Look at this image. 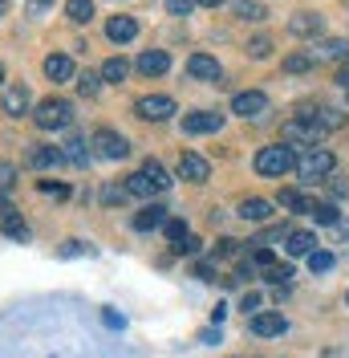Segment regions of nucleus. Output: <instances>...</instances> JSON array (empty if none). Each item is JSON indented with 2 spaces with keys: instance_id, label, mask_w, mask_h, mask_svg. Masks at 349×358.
Masks as SVG:
<instances>
[{
  "instance_id": "obj_24",
  "label": "nucleus",
  "mask_w": 349,
  "mask_h": 358,
  "mask_svg": "<svg viewBox=\"0 0 349 358\" xmlns=\"http://www.w3.org/2000/svg\"><path fill=\"white\" fill-rule=\"evenodd\" d=\"M142 176L154 183V192H167V187H171V176H167V167H163L158 159H147V163H142Z\"/></svg>"
},
{
  "instance_id": "obj_17",
  "label": "nucleus",
  "mask_w": 349,
  "mask_h": 358,
  "mask_svg": "<svg viewBox=\"0 0 349 358\" xmlns=\"http://www.w3.org/2000/svg\"><path fill=\"white\" fill-rule=\"evenodd\" d=\"M41 69H45L49 82H73V78H77V69H73V62H69L66 53H49Z\"/></svg>"
},
{
  "instance_id": "obj_46",
  "label": "nucleus",
  "mask_w": 349,
  "mask_h": 358,
  "mask_svg": "<svg viewBox=\"0 0 349 358\" xmlns=\"http://www.w3.org/2000/svg\"><path fill=\"white\" fill-rule=\"evenodd\" d=\"M174 252H187V257H195V252H199V236H187L183 245H174Z\"/></svg>"
},
{
  "instance_id": "obj_26",
  "label": "nucleus",
  "mask_w": 349,
  "mask_h": 358,
  "mask_svg": "<svg viewBox=\"0 0 349 358\" xmlns=\"http://www.w3.org/2000/svg\"><path fill=\"white\" fill-rule=\"evenodd\" d=\"M321 57H329V62H349V41L346 37H329L321 45Z\"/></svg>"
},
{
  "instance_id": "obj_1",
  "label": "nucleus",
  "mask_w": 349,
  "mask_h": 358,
  "mask_svg": "<svg viewBox=\"0 0 349 358\" xmlns=\"http://www.w3.org/2000/svg\"><path fill=\"white\" fill-rule=\"evenodd\" d=\"M252 167H256V176H264V179H281V176H288V171L297 167V151H292L288 143L260 147L256 159H252Z\"/></svg>"
},
{
  "instance_id": "obj_15",
  "label": "nucleus",
  "mask_w": 349,
  "mask_h": 358,
  "mask_svg": "<svg viewBox=\"0 0 349 358\" xmlns=\"http://www.w3.org/2000/svg\"><path fill=\"white\" fill-rule=\"evenodd\" d=\"M321 29H325V21H321L317 13H292V21H288V33H292V37H301V41L321 37Z\"/></svg>"
},
{
  "instance_id": "obj_41",
  "label": "nucleus",
  "mask_w": 349,
  "mask_h": 358,
  "mask_svg": "<svg viewBox=\"0 0 349 358\" xmlns=\"http://www.w3.org/2000/svg\"><path fill=\"white\" fill-rule=\"evenodd\" d=\"M191 8H195V0H167V13L171 17H187Z\"/></svg>"
},
{
  "instance_id": "obj_3",
  "label": "nucleus",
  "mask_w": 349,
  "mask_h": 358,
  "mask_svg": "<svg viewBox=\"0 0 349 358\" xmlns=\"http://www.w3.org/2000/svg\"><path fill=\"white\" fill-rule=\"evenodd\" d=\"M69 122H73V102H66V98H45L33 110V127L37 131H66Z\"/></svg>"
},
{
  "instance_id": "obj_53",
  "label": "nucleus",
  "mask_w": 349,
  "mask_h": 358,
  "mask_svg": "<svg viewBox=\"0 0 349 358\" xmlns=\"http://www.w3.org/2000/svg\"><path fill=\"white\" fill-rule=\"evenodd\" d=\"M346 102H349V90H346Z\"/></svg>"
},
{
  "instance_id": "obj_49",
  "label": "nucleus",
  "mask_w": 349,
  "mask_h": 358,
  "mask_svg": "<svg viewBox=\"0 0 349 358\" xmlns=\"http://www.w3.org/2000/svg\"><path fill=\"white\" fill-rule=\"evenodd\" d=\"M8 216H13V203H8V196H4V192H0V220H8Z\"/></svg>"
},
{
  "instance_id": "obj_6",
  "label": "nucleus",
  "mask_w": 349,
  "mask_h": 358,
  "mask_svg": "<svg viewBox=\"0 0 349 358\" xmlns=\"http://www.w3.org/2000/svg\"><path fill=\"white\" fill-rule=\"evenodd\" d=\"M134 114L147 118V122H167L171 114H179V106H174V98H167V94H147V98L134 102Z\"/></svg>"
},
{
  "instance_id": "obj_22",
  "label": "nucleus",
  "mask_w": 349,
  "mask_h": 358,
  "mask_svg": "<svg viewBox=\"0 0 349 358\" xmlns=\"http://www.w3.org/2000/svg\"><path fill=\"white\" fill-rule=\"evenodd\" d=\"M313 66H317V57H313L309 49H301V53H288V57L281 62L284 73H313Z\"/></svg>"
},
{
  "instance_id": "obj_13",
  "label": "nucleus",
  "mask_w": 349,
  "mask_h": 358,
  "mask_svg": "<svg viewBox=\"0 0 349 358\" xmlns=\"http://www.w3.org/2000/svg\"><path fill=\"white\" fill-rule=\"evenodd\" d=\"M24 163L33 167V171H49V167H61L66 155H61V147H49V143H37V147H29V155Z\"/></svg>"
},
{
  "instance_id": "obj_40",
  "label": "nucleus",
  "mask_w": 349,
  "mask_h": 358,
  "mask_svg": "<svg viewBox=\"0 0 349 358\" xmlns=\"http://www.w3.org/2000/svg\"><path fill=\"white\" fill-rule=\"evenodd\" d=\"M13 183H17V167H13V163H0V192L8 196V192H13Z\"/></svg>"
},
{
  "instance_id": "obj_14",
  "label": "nucleus",
  "mask_w": 349,
  "mask_h": 358,
  "mask_svg": "<svg viewBox=\"0 0 349 358\" xmlns=\"http://www.w3.org/2000/svg\"><path fill=\"white\" fill-rule=\"evenodd\" d=\"M187 73H191L195 82H219L223 69H219V62L211 53H191V57H187Z\"/></svg>"
},
{
  "instance_id": "obj_23",
  "label": "nucleus",
  "mask_w": 349,
  "mask_h": 358,
  "mask_svg": "<svg viewBox=\"0 0 349 358\" xmlns=\"http://www.w3.org/2000/svg\"><path fill=\"white\" fill-rule=\"evenodd\" d=\"M276 203H281V208H288V212H305V216H309V208H313V200H305L297 187H281Z\"/></svg>"
},
{
  "instance_id": "obj_42",
  "label": "nucleus",
  "mask_w": 349,
  "mask_h": 358,
  "mask_svg": "<svg viewBox=\"0 0 349 358\" xmlns=\"http://www.w3.org/2000/svg\"><path fill=\"white\" fill-rule=\"evenodd\" d=\"M248 53H252V57H268V53H272V41H268V37H256V41H248Z\"/></svg>"
},
{
  "instance_id": "obj_35",
  "label": "nucleus",
  "mask_w": 349,
  "mask_h": 358,
  "mask_svg": "<svg viewBox=\"0 0 349 358\" xmlns=\"http://www.w3.org/2000/svg\"><path fill=\"white\" fill-rule=\"evenodd\" d=\"M77 90H82L86 98H98V90H102V73H82V78H77Z\"/></svg>"
},
{
  "instance_id": "obj_27",
  "label": "nucleus",
  "mask_w": 349,
  "mask_h": 358,
  "mask_svg": "<svg viewBox=\"0 0 349 358\" xmlns=\"http://www.w3.org/2000/svg\"><path fill=\"white\" fill-rule=\"evenodd\" d=\"M131 73V62L126 57H110L106 66H102V82H122Z\"/></svg>"
},
{
  "instance_id": "obj_25",
  "label": "nucleus",
  "mask_w": 349,
  "mask_h": 358,
  "mask_svg": "<svg viewBox=\"0 0 349 358\" xmlns=\"http://www.w3.org/2000/svg\"><path fill=\"white\" fill-rule=\"evenodd\" d=\"M66 17L73 24H89L94 21V0H66Z\"/></svg>"
},
{
  "instance_id": "obj_4",
  "label": "nucleus",
  "mask_w": 349,
  "mask_h": 358,
  "mask_svg": "<svg viewBox=\"0 0 349 358\" xmlns=\"http://www.w3.org/2000/svg\"><path fill=\"white\" fill-rule=\"evenodd\" d=\"M333 167H337V155L325 151V147H309L305 155L297 159V176H301V183H321V179L333 176Z\"/></svg>"
},
{
  "instance_id": "obj_32",
  "label": "nucleus",
  "mask_w": 349,
  "mask_h": 358,
  "mask_svg": "<svg viewBox=\"0 0 349 358\" xmlns=\"http://www.w3.org/2000/svg\"><path fill=\"white\" fill-rule=\"evenodd\" d=\"M126 192H131V196H142V200H147V196H154V183L147 176H142V171H134L131 179H126Z\"/></svg>"
},
{
  "instance_id": "obj_10",
  "label": "nucleus",
  "mask_w": 349,
  "mask_h": 358,
  "mask_svg": "<svg viewBox=\"0 0 349 358\" xmlns=\"http://www.w3.org/2000/svg\"><path fill=\"white\" fill-rule=\"evenodd\" d=\"M232 114H240V118H264L268 114V98H264L260 90H240L232 98Z\"/></svg>"
},
{
  "instance_id": "obj_38",
  "label": "nucleus",
  "mask_w": 349,
  "mask_h": 358,
  "mask_svg": "<svg viewBox=\"0 0 349 358\" xmlns=\"http://www.w3.org/2000/svg\"><path fill=\"white\" fill-rule=\"evenodd\" d=\"M37 192H41V196H57V200H66L69 196L66 183H53V179H37Z\"/></svg>"
},
{
  "instance_id": "obj_12",
  "label": "nucleus",
  "mask_w": 349,
  "mask_h": 358,
  "mask_svg": "<svg viewBox=\"0 0 349 358\" xmlns=\"http://www.w3.org/2000/svg\"><path fill=\"white\" fill-rule=\"evenodd\" d=\"M219 127H223V114H216V110L183 114V134H216Z\"/></svg>"
},
{
  "instance_id": "obj_30",
  "label": "nucleus",
  "mask_w": 349,
  "mask_h": 358,
  "mask_svg": "<svg viewBox=\"0 0 349 358\" xmlns=\"http://www.w3.org/2000/svg\"><path fill=\"white\" fill-rule=\"evenodd\" d=\"M163 232H167V241H171V245H183V241L191 236V232H187V220H179V216H167Z\"/></svg>"
},
{
  "instance_id": "obj_34",
  "label": "nucleus",
  "mask_w": 349,
  "mask_h": 358,
  "mask_svg": "<svg viewBox=\"0 0 349 358\" xmlns=\"http://www.w3.org/2000/svg\"><path fill=\"white\" fill-rule=\"evenodd\" d=\"M309 268H313V273H329V268H333V252L313 248V252H309Z\"/></svg>"
},
{
  "instance_id": "obj_16",
  "label": "nucleus",
  "mask_w": 349,
  "mask_h": 358,
  "mask_svg": "<svg viewBox=\"0 0 349 358\" xmlns=\"http://www.w3.org/2000/svg\"><path fill=\"white\" fill-rule=\"evenodd\" d=\"M61 155H66L69 167H89V159H94V151H89V138H86V134H73V138H66V143H61Z\"/></svg>"
},
{
  "instance_id": "obj_19",
  "label": "nucleus",
  "mask_w": 349,
  "mask_h": 358,
  "mask_svg": "<svg viewBox=\"0 0 349 358\" xmlns=\"http://www.w3.org/2000/svg\"><path fill=\"white\" fill-rule=\"evenodd\" d=\"M106 37L114 45L134 41V37H138V21H134V17H110V21H106Z\"/></svg>"
},
{
  "instance_id": "obj_8",
  "label": "nucleus",
  "mask_w": 349,
  "mask_h": 358,
  "mask_svg": "<svg viewBox=\"0 0 349 358\" xmlns=\"http://www.w3.org/2000/svg\"><path fill=\"white\" fill-rule=\"evenodd\" d=\"M0 110L8 114V118H21V114L33 110V94H29V86H24V82H13V86H4Z\"/></svg>"
},
{
  "instance_id": "obj_31",
  "label": "nucleus",
  "mask_w": 349,
  "mask_h": 358,
  "mask_svg": "<svg viewBox=\"0 0 349 358\" xmlns=\"http://www.w3.org/2000/svg\"><path fill=\"white\" fill-rule=\"evenodd\" d=\"M313 118H317L325 131H341V127H346V114H341V110H329V106H321V110L313 114Z\"/></svg>"
},
{
  "instance_id": "obj_5",
  "label": "nucleus",
  "mask_w": 349,
  "mask_h": 358,
  "mask_svg": "<svg viewBox=\"0 0 349 358\" xmlns=\"http://www.w3.org/2000/svg\"><path fill=\"white\" fill-rule=\"evenodd\" d=\"M89 147H94L102 159H126L131 155V143H126L118 131H110V127H98V131L89 134Z\"/></svg>"
},
{
  "instance_id": "obj_37",
  "label": "nucleus",
  "mask_w": 349,
  "mask_h": 358,
  "mask_svg": "<svg viewBox=\"0 0 349 358\" xmlns=\"http://www.w3.org/2000/svg\"><path fill=\"white\" fill-rule=\"evenodd\" d=\"M264 281H272V285H288L292 281V265H272L264 273Z\"/></svg>"
},
{
  "instance_id": "obj_54",
  "label": "nucleus",
  "mask_w": 349,
  "mask_h": 358,
  "mask_svg": "<svg viewBox=\"0 0 349 358\" xmlns=\"http://www.w3.org/2000/svg\"><path fill=\"white\" fill-rule=\"evenodd\" d=\"M346 306H349V293H346Z\"/></svg>"
},
{
  "instance_id": "obj_50",
  "label": "nucleus",
  "mask_w": 349,
  "mask_h": 358,
  "mask_svg": "<svg viewBox=\"0 0 349 358\" xmlns=\"http://www.w3.org/2000/svg\"><path fill=\"white\" fill-rule=\"evenodd\" d=\"M195 4H203V8H219L223 0H195Z\"/></svg>"
},
{
  "instance_id": "obj_2",
  "label": "nucleus",
  "mask_w": 349,
  "mask_h": 358,
  "mask_svg": "<svg viewBox=\"0 0 349 358\" xmlns=\"http://www.w3.org/2000/svg\"><path fill=\"white\" fill-rule=\"evenodd\" d=\"M325 134L329 131L313 118V114H301V118H288L281 127V143H288V147H317Z\"/></svg>"
},
{
  "instance_id": "obj_7",
  "label": "nucleus",
  "mask_w": 349,
  "mask_h": 358,
  "mask_svg": "<svg viewBox=\"0 0 349 358\" xmlns=\"http://www.w3.org/2000/svg\"><path fill=\"white\" fill-rule=\"evenodd\" d=\"M248 330H252L256 338H281L284 330H288V322H284L281 310H260V313L248 317Z\"/></svg>"
},
{
  "instance_id": "obj_29",
  "label": "nucleus",
  "mask_w": 349,
  "mask_h": 358,
  "mask_svg": "<svg viewBox=\"0 0 349 358\" xmlns=\"http://www.w3.org/2000/svg\"><path fill=\"white\" fill-rule=\"evenodd\" d=\"M126 200H131L126 183H106V187H102V203H106V208H118V203H126Z\"/></svg>"
},
{
  "instance_id": "obj_43",
  "label": "nucleus",
  "mask_w": 349,
  "mask_h": 358,
  "mask_svg": "<svg viewBox=\"0 0 349 358\" xmlns=\"http://www.w3.org/2000/svg\"><path fill=\"white\" fill-rule=\"evenodd\" d=\"M236 252H240V241H232V236H223L216 245V257H236Z\"/></svg>"
},
{
  "instance_id": "obj_11",
  "label": "nucleus",
  "mask_w": 349,
  "mask_h": 358,
  "mask_svg": "<svg viewBox=\"0 0 349 358\" xmlns=\"http://www.w3.org/2000/svg\"><path fill=\"white\" fill-rule=\"evenodd\" d=\"M134 69H138L142 78H163V73L171 69V53H167V49H147V53H138Z\"/></svg>"
},
{
  "instance_id": "obj_52",
  "label": "nucleus",
  "mask_w": 349,
  "mask_h": 358,
  "mask_svg": "<svg viewBox=\"0 0 349 358\" xmlns=\"http://www.w3.org/2000/svg\"><path fill=\"white\" fill-rule=\"evenodd\" d=\"M0 13H4V0H0Z\"/></svg>"
},
{
  "instance_id": "obj_21",
  "label": "nucleus",
  "mask_w": 349,
  "mask_h": 358,
  "mask_svg": "<svg viewBox=\"0 0 349 358\" xmlns=\"http://www.w3.org/2000/svg\"><path fill=\"white\" fill-rule=\"evenodd\" d=\"M158 224H167V208H163V203H151V208H142V212L134 216V228H138V232H151Z\"/></svg>"
},
{
  "instance_id": "obj_9",
  "label": "nucleus",
  "mask_w": 349,
  "mask_h": 358,
  "mask_svg": "<svg viewBox=\"0 0 349 358\" xmlns=\"http://www.w3.org/2000/svg\"><path fill=\"white\" fill-rule=\"evenodd\" d=\"M174 171H179V179H187V183H207L211 179V163L203 155H195V151H183L179 163H174Z\"/></svg>"
},
{
  "instance_id": "obj_51",
  "label": "nucleus",
  "mask_w": 349,
  "mask_h": 358,
  "mask_svg": "<svg viewBox=\"0 0 349 358\" xmlns=\"http://www.w3.org/2000/svg\"><path fill=\"white\" fill-rule=\"evenodd\" d=\"M0 86H4V66H0Z\"/></svg>"
},
{
  "instance_id": "obj_33",
  "label": "nucleus",
  "mask_w": 349,
  "mask_h": 358,
  "mask_svg": "<svg viewBox=\"0 0 349 358\" xmlns=\"http://www.w3.org/2000/svg\"><path fill=\"white\" fill-rule=\"evenodd\" d=\"M309 216H313L317 224H337V203H313Z\"/></svg>"
},
{
  "instance_id": "obj_45",
  "label": "nucleus",
  "mask_w": 349,
  "mask_h": 358,
  "mask_svg": "<svg viewBox=\"0 0 349 358\" xmlns=\"http://www.w3.org/2000/svg\"><path fill=\"white\" fill-rule=\"evenodd\" d=\"M195 277H199V281H216V265L199 261V265H195Z\"/></svg>"
},
{
  "instance_id": "obj_36",
  "label": "nucleus",
  "mask_w": 349,
  "mask_h": 358,
  "mask_svg": "<svg viewBox=\"0 0 349 358\" xmlns=\"http://www.w3.org/2000/svg\"><path fill=\"white\" fill-rule=\"evenodd\" d=\"M252 265H260L264 273H268V268L276 265V257H272V248H268V245H252Z\"/></svg>"
},
{
  "instance_id": "obj_47",
  "label": "nucleus",
  "mask_w": 349,
  "mask_h": 358,
  "mask_svg": "<svg viewBox=\"0 0 349 358\" xmlns=\"http://www.w3.org/2000/svg\"><path fill=\"white\" fill-rule=\"evenodd\" d=\"M248 313H260V293H244V301H240Z\"/></svg>"
},
{
  "instance_id": "obj_18",
  "label": "nucleus",
  "mask_w": 349,
  "mask_h": 358,
  "mask_svg": "<svg viewBox=\"0 0 349 358\" xmlns=\"http://www.w3.org/2000/svg\"><path fill=\"white\" fill-rule=\"evenodd\" d=\"M317 248V236L305 232V228H288V236H284V252L288 257H309Z\"/></svg>"
},
{
  "instance_id": "obj_44",
  "label": "nucleus",
  "mask_w": 349,
  "mask_h": 358,
  "mask_svg": "<svg viewBox=\"0 0 349 358\" xmlns=\"http://www.w3.org/2000/svg\"><path fill=\"white\" fill-rule=\"evenodd\" d=\"M329 196H333V200L349 196V179H333V183H329Z\"/></svg>"
},
{
  "instance_id": "obj_20",
  "label": "nucleus",
  "mask_w": 349,
  "mask_h": 358,
  "mask_svg": "<svg viewBox=\"0 0 349 358\" xmlns=\"http://www.w3.org/2000/svg\"><path fill=\"white\" fill-rule=\"evenodd\" d=\"M240 220H248V224H264V220H272V203L260 200V196L244 200V203H240Z\"/></svg>"
},
{
  "instance_id": "obj_39",
  "label": "nucleus",
  "mask_w": 349,
  "mask_h": 358,
  "mask_svg": "<svg viewBox=\"0 0 349 358\" xmlns=\"http://www.w3.org/2000/svg\"><path fill=\"white\" fill-rule=\"evenodd\" d=\"M4 236H13V241H24V236H29V228H24V220H17V216H8V220H4Z\"/></svg>"
},
{
  "instance_id": "obj_28",
  "label": "nucleus",
  "mask_w": 349,
  "mask_h": 358,
  "mask_svg": "<svg viewBox=\"0 0 349 358\" xmlns=\"http://www.w3.org/2000/svg\"><path fill=\"white\" fill-rule=\"evenodd\" d=\"M232 13H236L240 21H264V8L256 0H232Z\"/></svg>"
},
{
  "instance_id": "obj_48",
  "label": "nucleus",
  "mask_w": 349,
  "mask_h": 358,
  "mask_svg": "<svg viewBox=\"0 0 349 358\" xmlns=\"http://www.w3.org/2000/svg\"><path fill=\"white\" fill-rule=\"evenodd\" d=\"M337 86L349 90V62H341V69H337Z\"/></svg>"
}]
</instances>
